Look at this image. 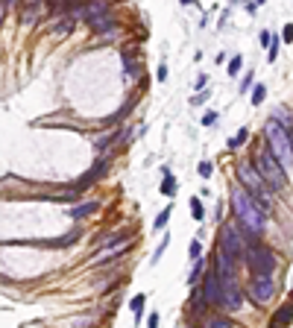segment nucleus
<instances>
[{
  "label": "nucleus",
  "instance_id": "nucleus-32",
  "mask_svg": "<svg viewBox=\"0 0 293 328\" xmlns=\"http://www.w3.org/2000/svg\"><path fill=\"white\" fill-rule=\"evenodd\" d=\"M191 255H194V258H200V255H203V243H200V241H194V243H191Z\"/></svg>",
  "mask_w": 293,
  "mask_h": 328
},
{
  "label": "nucleus",
  "instance_id": "nucleus-18",
  "mask_svg": "<svg viewBox=\"0 0 293 328\" xmlns=\"http://www.w3.org/2000/svg\"><path fill=\"white\" fill-rule=\"evenodd\" d=\"M161 194H167V197H173V194H176V179H173V173H164V182H161Z\"/></svg>",
  "mask_w": 293,
  "mask_h": 328
},
{
  "label": "nucleus",
  "instance_id": "nucleus-33",
  "mask_svg": "<svg viewBox=\"0 0 293 328\" xmlns=\"http://www.w3.org/2000/svg\"><path fill=\"white\" fill-rule=\"evenodd\" d=\"M205 100H208V91H200V94L194 97V103H197V106H200V103H205Z\"/></svg>",
  "mask_w": 293,
  "mask_h": 328
},
{
  "label": "nucleus",
  "instance_id": "nucleus-35",
  "mask_svg": "<svg viewBox=\"0 0 293 328\" xmlns=\"http://www.w3.org/2000/svg\"><path fill=\"white\" fill-rule=\"evenodd\" d=\"M291 38H293V29H291V23H288V26H285V41L291 44Z\"/></svg>",
  "mask_w": 293,
  "mask_h": 328
},
{
  "label": "nucleus",
  "instance_id": "nucleus-29",
  "mask_svg": "<svg viewBox=\"0 0 293 328\" xmlns=\"http://www.w3.org/2000/svg\"><path fill=\"white\" fill-rule=\"evenodd\" d=\"M241 65H244V59H241V56H235V59L229 62V73H232V76H235V73H241Z\"/></svg>",
  "mask_w": 293,
  "mask_h": 328
},
{
  "label": "nucleus",
  "instance_id": "nucleus-7",
  "mask_svg": "<svg viewBox=\"0 0 293 328\" xmlns=\"http://www.w3.org/2000/svg\"><path fill=\"white\" fill-rule=\"evenodd\" d=\"M244 305V290H241V284H238V276H226V279H220V296H217V308H223V311H238Z\"/></svg>",
  "mask_w": 293,
  "mask_h": 328
},
{
  "label": "nucleus",
  "instance_id": "nucleus-37",
  "mask_svg": "<svg viewBox=\"0 0 293 328\" xmlns=\"http://www.w3.org/2000/svg\"><path fill=\"white\" fill-rule=\"evenodd\" d=\"M3 15H6V6L0 3V23H3Z\"/></svg>",
  "mask_w": 293,
  "mask_h": 328
},
{
  "label": "nucleus",
  "instance_id": "nucleus-11",
  "mask_svg": "<svg viewBox=\"0 0 293 328\" xmlns=\"http://www.w3.org/2000/svg\"><path fill=\"white\" fill-rule=\"evenodd\" d=\"M214 273H217L220 279H226V276H238V258H232V255H226L223 249H217V258H214Z\"/></svg>",
  "mask_w": 293,
  "mask_h": 328
},
{
  "label": "nucleus",
  "instance_id": "nucleus-23",
  "mask_svg": "<svg viewBox=\"0 0 293 328\" xmlns=\"http://www.w3.org/2000/svg\"><path fill=\"white\" fill-rule=\"evenodd\" d=\"M191 214H194V220H203V217H205V211H203V202H200L197 197L191 199Z\"/></svg>",
  "mask_w": 293,
  "mask_h": 328
},
{
  "label": "nucleus",
  "instance_id": "nucleus-17",
  "mask_svg": "<svg viewBox=\"0 0 293 328\" xmlns=\"http://www.w3.org/2000/svg\"><path fill=\"white\" fill-rule=\"evenodd\" d=\"M117 138H120V132H112V135H103L100 141H94V150H97V153H106V150H109V147H112V144H114Z\"/></svg>",
  "mask_w": 293,
  "mask_h": 328
},
{
  "label": "nucleus",
  "instance_id": "nucleus-10",
  "mask_svg": "<svg viewBox=\"0 0 293 328\" xmlns=\"http://www.w3.org/2000/svg\"><path fill=\"white\" fill-rule=\"evenodd\" d=\"M203 296L208 299V305H217V296H220V276L214 273V267L211 270H205V279H203Z\"/></svg>",
  "mask_w": 293,
  "mask_h": 328
},
{
  "label": "nucleus",
  "instance_id": "nucleus-4",
  "mask_svg": "<svg viewBox=\"0 0 293 328\" xmlns=\"http://www.w3.org/2000/svg\"><path fill=\"white\" fill-rule=\"evenodd\" d=\"M255 170L261 173V179L267 182V188H270L273 194L285 191V188H288V182H291V176L279 167V161H276V155L267 150V144L255 153Z\"/></svg>",
  "mask_w": 293,
  "mask_h": 328
},
{
  "label": "nucleus",
  "instance_id": "nucleus-19",
  "mask_svg": "<svg viewBox=\"0 0 293 328\" xmlns=\"http://www.w3.org/2000/svg\"><path fill=\"white\" fill-rule=\"evenodd\" d=\"M279 323H291V305H285V308H279L276 314H273V326H279Z\"/></svg>",
  "mask_w": 293,
  "mask_h": 328
},
{
  "label": "nucleus",
  "instance_id": "nucleus-30",
  "mask_svg": "<svg viewBox=\"0 0 293 328\" xmlns=\"http://www.w3.org/2000/svg\"><path fill=\"white\" fill-rule=\"evenodd\" d=\"M217 123V111H205L203 114V126H214Z\"/></svg>",
  "mask_w": 293,
  "mask_h": 328
},
{
  "label": "nucleus",
  "instance_id": "nucleus-3",
  "mask_svg": "<svg viewBox=\"0 0 293 328\" xmlns=\"http://www.w3.org/2000/svg\"><path fill=\"white\" fill-rule=\"evenodd\" d=\"M235 173H238V185H244V188H247V194H249L258 205H264V208L270 211V208H273V199H270V194H273V191L267 188V182L261 179V173L255 170V164H252V161H241Z\"/></svg>",
  "mask_w": 293,
  "mask_h": 328
},
{
  "label": "nucleus",
  "instance_id": "nucleus-12",
  "mask_svg": "<svg viewBox=\"0 0 293 328\" xmlns=\"http://www.w3.org/2000/svg\"><path fill=\"white\" fill-rule=\"evenodd\" d=\"M106 170H109V158H100V161H97V167H91V170H88V173H85V176L76 182V188H73V191H85L91 182L103 179V176H106Z\"/></svg>",
  "mask_w": 293,
  "mask_h": 328
},
{
  "label": "nucleus",
  "instance_id": "nucleus-27",
  "mask_svg": "<svg viewBox=\"0 0 293 328\" xmlns=\"http://www.w3.org/2000/svg\"><path fill=\"white\" fill-rule=\"evenodd\" d=\"M76 241V232H70V235H65V238H59V241H50V246H68V243H73Z\"/></svg>",
  "mask_w": 293,
  "mask_h": 328
},
{
  "label": "nucleus",
  "instance_id": "nucleus-5",
  "mask_svg": "<svg viewBox=\"0 0 293 328\" xmlns=\"http://www.w3.org/2000/svg\"><path fill=\"white\" fill-rule=\"evenodd\" d=\"M241 258H244V264L249 267V273H273L276 264H279V261H276V252L267 249L258 238H249V241L244 243Z\"/></svg>",
  "mask_w": 293,
  "mask_h": 328
},
{
  "label": "nucleus",
  "instance_id": "nucleus-22",
  "mask_svg": "<svg viewBox=\"0 0 293 328\" xmlns=\"http://www.w3.org/2000/svg\"><path fill=\"white\" fill-rule=\"evenodd\" d=\"M200 276H203V258H194V273H191L188 284H197V282H200Z\"/></svg>",
  "mask_w": 293,
  "mask_h": 328
},
{
  "label": "nucleus",
  "instance_id": "nucleus-8",
  "mask_svg": "<svg viewBox=\"0 0 293 328\" xmlns=\"http://www.w3.org/2000/svg\"><path fill=\"white\" fill-rule=\"evenodd\" d=\"M247 293H249V299H252L255 305L270 302V299H273V293H276V279H273V273H252Z\"/></svg>",
  "mask_w": 293,
  "mask_h": 328
},
{
  "label": "nucleus",
  "instance_id": "nucleus-34",
  "mask_svg": "<svg viewBox=\"0 0 293 328\" xmlns=\"http://www.w3.org/2000/svg\"><path fill=\"white\" fill-rule=\"evenodd\" d=\"M147 326H150V328L158 326V314H150V317H147Z\"/></svg>",
  "mask_w": 293,
  "mask_h": 328
},
{
  "label": "nucleus",
  "instance_id": "nucleus-21",
  "mask_svg": "<svg viewBox=\"0 0 293 328\" xmlns=\"http://www.w3.org/2000/svg\"><path fill=\"white\" fill-rule=\"evenodd\" d=\"M264 97H267V88L258 82L255 88H252V106H258V103H264Z\"/></svg>",
  "mask_w": 293,
  "mask_h": 328
},
{
  "label": "nucleus",
  "instance_id": "nucleus-20",
  "mask_svg": "<svg viewBox=\"0 0 293 328\" xmlns=\"http://www.w3.org/2000/svg\"><path fill=\"white\" fill-rule=\"evenodd\" d=\"M247 138H249V132H247V129H241V132H238V135L229 141V150H238V147H244V144H247Z\"/></svg>",
  "mask_w": 293,
  "mask_h": 328
},
{
  "label": "nucleus",
  "instance_id": "nucleus-2",
  "mask_svg": "<svg viewBox=\"0 0 293 328\" xmlns=\"http://www.w3.org/2000/svg\"><path fill=\"white\" fill-rule=\"evenodd\" d=\"M264 138H267V150L276 155L279 167L291 176L293 167V147H291V129H285L276 117H267V126H264Z\"/></svg>",
  "mask_w": 293,
  "mask_h": 328
},
{
  "label": "nucleus",
  "instance_id": "nucleus-28",
  "mask_svg": "<svg viewBox=\"0 0 293 328\" xmlns=\"http://www.w3.org/2000/svg\"><path fill=\"white\" fill-rule=\"evenodd\" d=\"M208 326H220V328H229L232 320L229 317H208Z\"/></svg>",
  "mask_w": 293,
  "mask_h": 328
},
{
  "label": "nucleus",
  "instance_id": "nucleus-24",
  "mask_svg": "<svg viewBox=\"0 0 293 328\" xmlns=\"http://www.w3.org/2000/svg\"><path fill=\"white\" fill-rule=\"evenodd\" d=\"M170 211H173V205H167V208H164V211L156 217V229H164V226H167V220H170Z\"/></svg>",
  "mask_w": 293,
  "mask_h": 328
},
{
  "label": "nucleus",
  "instance_id": "nucleus-1",
  "mask_svg": "<svg viewBox=\"0 0 293 328\" xmlns=\"http://www.w3.org/2000/svg\"><path fill=\"white\" fill-rule=\"evenodd\" d=\"M229 202H232V211H235V220L252 235V238H261L264 235V229H267V208L264 205H258L249 194H247V188L244 185H235L232 188V194H229Z\"/></svg>",
  "mask_w": 293,
  "mask_h": 328
},
{
  "label": "nucleus",
  "instance_id": "nucleus-26",
  "mask_svg": "<svg viewBox=\"0 0 293 328\" xmlns=\"http://www.w3.org/2000/svg\"><path fill=\"white\" fill-rule=\"evenodd\" d=\"M267 44H270L267 59H270V62H276V56H279V38H273V35H270V41H267Z\"/></svg>",
  "mask_w": 293,
  "mask_h": 328
},
{
  "label": "nucleus",
  "instance_id": "nucleus-16",
  "mask_svg": "<svg viewBox=\"0 0 293 328\" xmlns=\"http://www.w3.org/2000/svg\"><path fill=\"white\" fill-rule=\"evenodd\" d=\"M273 117H276V120H279V123L285 126V129H293V120H291V109H288V106H279V109L273 111Z\"/></svg>",
  "mask_w": 293,
  "mask_h": 328
},
{
  "label": "nucleus",
  "instance_id": "nucleus-14",
  "mask_svg": "<svg viewBox=\"0 0 293 328\" xmlns=\"http://www.w3.org/2000/svg\"><path fill=\"white\" fill-rule=\"evenodd\" d=\"M73 26H76V18H73L70 12H62L59 21L53 23V32H56V35H68V32H73Z\"/></svg>",
  "mask_w": 293,
  "mask_h": 328
},
{
  "label": "nucleus",
  "instance_id": "nucleus-31",
  "mask_svg": "<svg viewBox=\"0 0 293 328\" xmlns=\"http://www.w3.org/2000/svg\"><path fill=\"white\" fill-rule=\"evenodd\" d=\"M211 170H214V167H211L208 161H203V164H200V176H203V179H208V176H211Z\"/></svg>",
  "mask_w": 293,
  "mask_h": 328
},
{
  "label": "nucleus",
  "instance_id": "nucleus-15",
  "mask_svg": "<svg viewBox=\"0 0 293 328\" xmlns=\"http://www.w3.org/2000/svg\"><path fill=\"white\" fill-rule=\"evenodd\" d=\"M97 208H100V202H97V199H91V202H82V205L70 208L68 214H70L73 220H82V217H88V214H91V211H97Z\"/></svg>",
  "mask_w": 293,
  "mask_h": 328
},
{
  "label": "nucleus",
  "instance_id": "nucleus-13",
  "mask_svg": "<svg viewBox=\"0 0 293 328\" xmlns=\"http://www.w3.org/2000/svg\"><path fill=\"white\" fill-rule=\"evenodd\" d=\"M208 308H211V305H208V299H205V296H203V290L197 287V290L191 293V317H194V320H200Z\"/></svg>",
  "mask_w": 293,
  "mask_h": 328
},
{
  "label": "nucleus",
  "instance_id": "nucleus-36",
  "mask_svg": "<svg viewBox=\"0 0 293 328\" xmlns=\"http://www.w3.org/2000/svg\"><path fill=\"white\" fill-rule=\"evenodd\" d=\"M0 3H3V6H15L18 0H0Z\"/></svg>",
  "mask_w": 293,
  "mask_h": 328
},
{
  "label": "nucleus",
  "instance_id": "nucleus-9",
  "mask_svg": "<svg viewBox=\"0 0 293 328\" xmlns=\"http://www.w3.org/2000/svg\"><path fill=\"white\" fill-rule=\"evenodd\" d=\"M88 26L97 32V35H103V38H112V35H117V18L112 15V12H106V15H100V18H91L88 21Z\"/></svg>",
  "mask_w": 293,
  "mask_h": 328
},
{
  "label": "nucleus",
  "instance_id": "nucleus-6",
  "mask_svg": "<svg viewBox=\"0 0 293 328\" xmlns=\"http://www.w3.org/2000/svg\"><path fill=\"white\" fill-rule=\"evenodd\" d=\"M252 235L238 223V220H229V223H223L220 226V238H217V249H223L226 255H232V258H241V249H244V243L249 241Z\"/></svg>",
  "mask_w": 293,
  "mask_h": 328
},
{
  "label": "nucleus",
  "instance_id": "nucleus-38",
  "mask_svg": "<svg viewBox=\"0 0 293 328\" xmlns=\"http://www.w3.org/2000/svg\"><path fill=\"white\" fill-rule=\"evenodd\" d=\"M182 3H194V0H182Z\"/></svg>",
  "mask_w": 293,
  "mask_h": 328
},
{
  "label": "nucleus",
  "instance_id": "nucleus-25",
  "mask_svg": "<svg viewBox=\"0 0 293 328\" xmlns=\"http://www.w3.org/2000/svg\"><path fill=\"white\" fill-rule=\"evenodd\" d=\"M129 308H132V311H135V317L141 320V311H144V293H141V296H135V299L129 302Z\"/></svg>",
  "mask_w": 293,
  "mask_h": 328
}]
</instances>
